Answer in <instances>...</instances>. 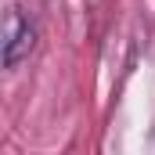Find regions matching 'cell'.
<instances>
[{
  "label": "cell",
  "mask_w": 155,
  "mask_h": 155,
  "mask_svg": "<svg viewBox=\"0 0 155 155\" xmlns=\"http://www.w3.org/2000/svg\"><path fill=\"white\" fill-rule=\"evenodd\" d=\"M36 47V25L18 11V7H7L4 11V40H0V58H4V69H18Z\"/></svg>",
  "instance_id": "6da1fadb"
}]
</instances>
